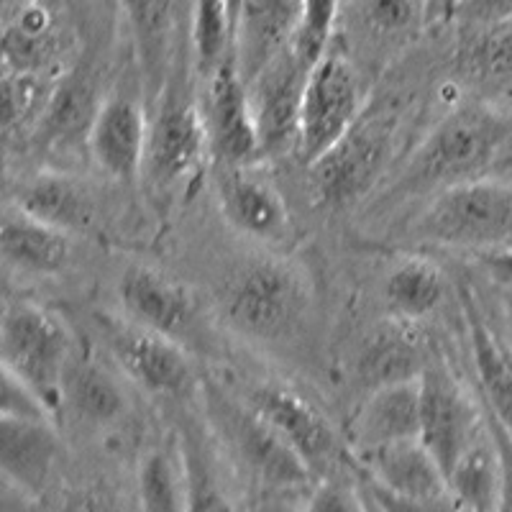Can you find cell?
Here are the masks:
<instances>
[{
  "instance_id": "44dd1931",
  "label": "cell",
  "mask_w": 512,
  "mask_h": 512,
  "mask_svg": "<svg viewBox=\"0 0 512 512\" xmlns=\"http://www.w3.org/2000/svg\"><path fill=\"white\" fill-rule=\"evenodd\" d=\"M100 103L103 98H98V88L85 72L64 75L54 82L47 111L36 128V146L57 159H67L77 149L88 152V136Z\"/></svg>"
},
{
  "instance_id": "f546056e",
  "label": "cell",
  "mask_w": 512,
  "mask_h": 512,
  "mask_svg": "<svg viewBox=\"0 0 512 512\" xmlns=\"http://www.w3.org/2000/svg\"><path fill=\"white\" fill-rule=\"evenodd\" d=\"M448 492L466 512H497L502 492L500 451L489 425L482 436L466 448L448 474Z\"/></svg>"
},
{
  "instance_id": "7402d4cb",
  "label": "cell",
  "mask_w": 512,
  "mask_h": 512,
  "mask_svg": "<svg viewBox=\"0 0 512 512\" xmlns=\"http://www.w3.org/2000/svg\"><path fill=\"white\" fill-rule=\"evenodd\" d=\"M361 479L405 497L448 495V479L420 438L354 456Z\"/></svg>"
},
{
  "instance_id": "ee69618b",
  "label": "cell",
  "mask_w": 512,
  "mask_h": 512,
  "mask_svg": "<svg viewBox=\"0 0 512 512\" xmlns=\"http://www.w3.org/2000/svg\"><path fill=\"white\" fill-rule=\"evenodd\" d=\"M507 344H510V349H512V305H510V310H507Z\"/></svg>"
},
{
  "instance_id": "60d3db41",
  "label": "cell",
  "mask_w": 512,
  "mask_h": 512,
  "mask_svg": "<svg viewBox=\"0 0 512 512\" xmlns=\"http://www.w3.org/2000/svg\"><path fill=\"white\" fill-rule=\"evenodd\" d=\"M487 425L492 431V438L500 451V464H502V492H500V510L497 512H512V436L497 423L492 415H487Z\"/></svg>"
},
{
  "instance_id": "4dcf8cb0",
  "label": "cell",
  "mask_w": 512,
  "mask_h": 512,
  "mask_svg": "<svg viewBox=\"0 0 512 512\" xmlns=\"http://www.w3.org/2000/svg\"><path fill=\"white\" fill-rule=\"evenodd\" d=\"M57 57V36L49 11L39 3H29L18 11L3 34V70L47 75Z\"/></svg>"
},
{
  "instance_id": "2e32d148",
  "label": "cell",
  "mask_w": 512,
  "mask_h": 512,
  "mask_svg": "<svg viewBox=\"0 0 512 512\" xmlns=\"http://www.w3.org/2000/svg\"><path fill=\"white\" fill-rule=\"evenodd\" d=\"M152 113L139 98L113 93L103 98L88 136V157L116 182L141 180Z\"/></svg>"
},
{
  "instance_id": "ba28073f",
  "label": "cell",
  "mask_w": 512,
  "mask_h": 512,
  "mask_svg": "<svg viewBox=\"0 0 512 512\" xmlns=\"http://www.w3.org/2000/svg\"><path fill=\"white\" fill-rule=\"evenodd\" d=\"M95 326L113 367L146 395L187 400L203 387L192 367L190 351L172 338L159 336L126 315H98Z\"/></svg>"
},
{
  "instance_id": "4fadbf2b",
  "label": "cell",
  "mask_w": 512,
  "mask_h": 512,
  "mask_svg": "<svg viewBox=\"0 0 512 512\" xmlns=\"http://www.w3.org/2000/svg\"><path fill=\"white\" fill-rule=\"evenodd\" d=\"M118 300L128 320L172 338L187 351L203 344L200 338L205 333V323L198 297L175 277L154 267L134 264L118 280Z\"/></svg>"
},
{
  "instance_id": "ab89813d",
  "label": "cell",
  "mask_w": 512,
  "mask_h": 512,
  "mask_svg": "<svg viewBox=\"0 0 512 512\" xmlns=\"http://www.w3.org/2000/svg\"><path fill=\"white\" fill-rule=\"evenodd\" d=\"M456 16L472 29L512 21V0H456Z\"/></svg>"
},
{
  "instance_id": "f6af8a7d",
  "label": "cell",
  "mask_w": 512,
  "mask_h": 512,
  "mask_svg": "<svg viewBox=\"0 0 512 512\" xmlns=\"http://www.w3.org/2000/svg\"><path fill=\"white\" fill-rule=\"evenodd\" d=\"M228 6H231L233 21H236V13H239V8H241V0H228Z\"/></svg>"
},
{
  "instance_id": "277c9868",
  "label": "cell",
  "mask_w": 512,
  "mask_h": 512,
  "mask_svg": "<svg viewBox=\"0 0 512 512\" xmlns=\"http://www.w3.org/2000/svg\"><path fill=\"white\" fill-rule=\"evenodd\" d=\"M200 395L213 438L251 479L277 492H297L313 484L315 474L308 464L244 397L216 379L203 382Z\"/></svg>"
},
{
  "instance_id": "30bf717a",
  "label": "cell",
  "mask_w": 512,
  "mask_h": 512,
  "mask_svg": "<svg viewBox=\"0 0 512 512\" xmlns=\"http://www.w3.org/2000/svg\"><path fill=\"white\" fill-rule=\"evenodd\" d=\"M241 397L295 448L315 477H338V469L354 461L331 420L290 384L259 382Z\"/></svg>"
},
{
  "instance_id": "52a82bcc",
  "label": "cell",
  "mask_w": 512,
  "mask_h": 512,
  "mask_svg": "<svg viewBox=\"0 0 512 512\" xmlns=\"http://www.w3.org/2000/svg\"><path fill=\"white\" fill-rule=\"evenodd\" d=\"M395 139L397 113L387 105H367L354 126L310 164V182L318 203L338 210L367 198L390 164Z\"/></svg>"
},
{
  "instance_id": "5b68a950",
  "label": "cell",
  "mask_w": 512,
  "mask_h": 512,
  "mask_svg": "<svg viewBox=\"0 0 512 512\" xmlns=\"http://www.w3.org/2000/svg\"><path fill=\"white\" fill-rule=\"evenodd\" d=\"M72 356L70 328L54 310L26 297L6 300L0 320L3 372H11L31 387L54 420L64 408V374Z\"/></svg>"
},
{
  "instance_id": "d6a6232c",
  "label": "cell",
  "mask_w": 512,
  "mask_h": 512,
  "mask_svg": "<svg viewBox=\"0 0 512 512\" xmlns=\"http://www.w3.org/2000/svg\"><path fill=\"white\" fill-rule=\"evenodd\" d=\"M190 39L192 67L200 80H208L236 57V21L228 0H195Z\"/></svg>"
},
{
  "instance_id": "b9f144b4",
  "label": "cell",
  "mask_w": 512,
  "mask_h": 512,
  "mask_svg": "<svg viewBox=\"0 0 512 512\" xmlns=\"http://www.w3.org/2000/svg\"><path fill=\"white\" fill-rule=\"evenodd\" d=\"M64 512H113V505L108 497L98 495L95 489H85V492H80V495L67 502Z\"/></svg>"
},
{
  "instance_id": "3957f363",
  "label": "cell",
  "mask_w": 512,
  "mask_h": 512,
  "mask_svg": "<svg viewBox=\"0 0 512 512\" xmlns=\"http://www.w3.org/2000/svg\"><path fill=\"white\" fill-rule=\"evenodd\" d=\"M208 164H213V157L203 108L180 72H175L152 105L141 185L159 203H169L177 195H187Z\"/></svg>"
},
{
  "instance_id": "bcb514c9",
  "label": "cell",
  "mask_w": 512,
  "mask_h": 512,
  "mask_svg": "<svg viewBox=\"0 0 512 512\" xmlns=\"http://www.w3.org/2000/svg\"><path fill=\"white\" fill-rule=\"evenodd\" d=\"M364 495H367V492H364ZM367 500H369V497H367ZM369 507H372V512H379V510H377V507H374V505H372V500H369Z\"/></svg>"
},
{
  "instance_id": "cb8c5ba5",
  "label": "cell",
  "mask_w": 512,
  "mask_h": 512,
  "mask_svg": "<svg viewBox=\"0 0 512 512\" xmlns=\"http://www.w3.org/2000/svg\"><path fill=\"white\" fill-rule=\"evenodd\" d=\"M123 374L90 354L72 356L64 374V408L77 423L90 428H108L128 410V392Z\"/></svg>"
},
{
  "instance_id": "836d02e7",
  "label": "cell",
  "mask_w": 512,
  "mask_h": 512,
  "mask_svg": "<svg viewBox=\"0 0 512 512\" xmlns=\"http://www.w3.org/2000/svg\"><path fill=\"white\" fill-rule=\"evenodd\" d=\"M187 477V512H236L216 459L198 425H187L180 438Z\"/></svg>"
},
{
  "instance_id": "e575fe53",
  "label": "cell",
  "mask_w": 512,
  "mask_h": 512,
  "mask_svg": "<svg viewBox=\"0 0 512 512\" xmlns=\"http://www.w3.org/2000/svg\"><path fill=\"white\" fill-rule=\"evenodd\" d=\"M52 90L54 82L47 75L3 70V134L8 146L34 139Z\"/></svg>"
},
{
  "instance_id": "7a4b0ae2",
  "label": "cell",
  "mask_w": 512,
  "mask_h": 512,
  "mask_svg": "<svg viewBox=\"0 0 512 512\" xmlns=\"http://www.w3.org/2000/svg\"><path fill=\"white\" fill-rule=\"evenodd\" d=\"M512 131V121L487 103H466L436 123L405 162L384 203L428 198L451 185L482 177Z\"/></svg>"
},
{
  "instance_id": "9a60e30c",
  "label": "cell",
  "mask_w": 512,
  "mask_h": 512,
  "mask_svg": "<svg viewBox=\"0 0 512 512\" xmlns=\"http://www.w3.org/2000/svg\"><path fill=\"white\" fill-rule=\"evenodd\" d=\"M313 67L290 44L249 82L251 108L267 159L297 149L305 85Z\"/></svg>"
},
{
  "instance_id": "4316f807",
  "label": "cell",
  "mask_w": 512,
  "mask_h": 512,
  "mask_svg": "<svg viewBox=\"0 0 512 512\" xmlns=\"http://www.w3.org/2000/svg\"><path fill=\"white\" fill-rule=\"evenodd\" d=\"M141 62L149 103H157L169 80V49L175 34V0H121Z\"/></svg>"
},
{
  "instance_id": "e0dca14e",
  "label": "cell",
  "mask_w": 512,
  "mask_h": 512,
  "mask_svg": "<svg viewBox=\"0 0 512 512\" xmlns=\"http://www.w3.org/2000/svg\"><path fill=\"white\" fill-rule=\"evenodd\" d=\"M59 454L57 420L0 418V469L24 497L39 500L47 492Z\"/></svg>"
},
{
  "instance_id": "7bdbcfd3",
  "label": "cell",
  "mask_w": 512,
  "mask_h": 512,
  "mask_svg": "<svg viewBox=\"0 0 512 512\" xmlns=\"http://www.w3.org/2000/svg\"><path fill=\"white\" fill-rule=\"evenodd\" d=\"M487 269L502 280H512V249L502 251H489V254H479Z\"/></svg>"
},
{
  "instance_id": "484cf974",
  "label": "cell",
  "mask_w": 512,
  "mask_h": 512,
  "mask_svg": "<svg viewBox=\"0 0 512 512\" xmlns=\"http://www.w3.org/2000/svg\"><path fill=\"white\" fill-rule=\"evenodd\" d=\"M461 305H464L466 328H469L474 369H477L489 415L512 436V349L489 328L482 310L474 303L472 292H461Z\"/></svg>"
},
{
  "instance_id": "83f0119b",
  "label": "cell",
  "mask_w": 512,
  "mask_h": 512,
  "mask_svg": "<svg viewBox=\"0 0 512 512\" xmlns=\"http://www.w3.org/2000/svg\"><path fill=\"white\" fill-rule=\"evenodd\" d=\"M446 274L428 256H405L387 272L382 287L387 313L395 320L423 323L443 305Z\"/></svg>"
},
{
  "instance_id": "74e56055",
  "label": "cell",
  "mask_w": 512,
  "mask_h": 512,
  "mask_svg": "<svg viewBox=\"0 0 512 512\" xmlns=\"http://www.w3.org/2000/svg\"><path fill=\"white\" fill-rule=\"evenodd\" d=\"M359 484L379 512H466L454 500L451 492L438 497H405L395 495V492H387V489L377 487V484L367 482V479H361Z\"/></svg>"
},
{
  "instance_id": "8fae6325",
  "label": "cell",
  "mask_w": 512,
  "mask_h": 512,
  "mask_svg": "<svg viewBox=\"0 0 512 512\" xmlns=\"http://www.w3.org/2000/svg\"><path fill=\"white\" fill-rule=\"evenodd\" d=\"M484 428L487 415L446 361L436 356L420 374V441L436 456L446 479Z\"/></svg>"
},
{
  "instance_id": "d590c367",
  "label": "cell",
  "mask_w": 512,
  "mask_h": 512,
  "mask_svg": "<svg viewBox=\"0 0 512 512\" xmlns=\"http://www.w3.org/2000/svg\"><path fill=\"white\" fill-rule=\"evenodd\" d=\"M472 31L474 36L461 49L464 75L495 93L512 90V21Z\"/></svg>"
},
{
  "instance_id": "7c38bea8",
  "label": "cell",
  "mask_w": 512,
  "mask_h": 512,
  "mask_svg": "<svg viewBox=\"0 0 512 512\" xmlns=\"http://www.w3.org/2000/svg\"><path fill=\"white\" fill-rule=\"evenodd\" d=\"M200 108H203L213 167H246V164H262L267 159L251 108L249 85L241 75L236 57L228 59L221 70L203 80Z\"/></svg>"
},
{
  "instance_id": "8992f818",
  "label": "cell",
  "mask_w": 512,
  "mask_h": 512,
  "mask_svg": "<svg viewBox=\"0 0 512 512\" xmlns=\"http://www.w3.org/2000/svg\"><path fill=\"white\" fill-rule=\"evenodd\" d=\"M413 233L443 249L477 254L512 249V190L484 177L446 187L420 210Z\"/></svg>"
},
{
  "instance_id": "1f68e13d",
  "label": "cell",
  "mask_w": 512,
  "mask_h": 512,
  "mask_svg": "<svg viewBox=\"0 0 512 512\" xmlns=\"http://www.w3.org/2000/svg\"><path fill=\"white\" fill-rule=\"evenodd\" d=\"M136 487L141 512H187V477L180 441L146 451Z\"/></svg>"
},
{
  "instance_id": "6da1fadb",
  "label": "cell",
  "mask_w": 512,
  "mask_h": 512,
  "mask_svg": "<svg viewBox=\"0 0 512 512\" xmlns=\"http://www.w3.org/2000/svg\"><path fill=\"white\" fill-rule=\"evenodd\" d=\"M218 305L223 323L246 341L287 346L300 341L313 320V282L280 251H264L228 277Z\"/></svg>"
},
{
  "instance_id": "8d00e7d4",
  "label": "cell",
  "mask_w": 512,
  "mask_h": 512,
  "mask_svg": "<svg viewBox=\"0 0 512 512\" xmlns=\"http://www.w3.org/2000/svg\"><path fill=\"white\" fill-rule=\"evenodd\" d=\"M305 512H372V507L361 484H349L341 477H326L310 489Z\"/></svg>"
},
{
  "instance_id": "9c48e42d",
  "label": "cell",
  "mask_w": 512,
  "mask_h": 512,
  "mask_svg": "<svg viewBox=\"0 0 512 512\" xmlns=\"http://www.w3.org/2000/svg\"><path fill=\"white\" fill-rule=\"evenodd\" d=\"M364 108H367L364 77L349 52L331 41L326 54L310 70L305 85L297 157L310 167L354 126Z\"/></svg>"
},
{
  "instance_id": "ffe728a7",
  "label": "cell",
  "mask_w": 512,
  "mask_h": 512,
  "mask_svg": "<svg viewBox=\"0 0 512 512\" xmlns=\"http://www.w3.org/2000/svg\"><path fill=\"white\" fill-rule=\"evenodd\" d=\"M305 0H241L236 13V64L246 85L272 62L303 24Z\"/></svg>"
},
{
  "instance_id": "5bb4252c",
  "label": "cell",
  "mask_w": 512,
  "mask_h": 512,
  "mask_svg": "<svg viewBox=\"0 0 512 512\" xmlns=\"http://www.w3.org/2000/svg\"><path fill=\"white\" fill-rule=\"evenodd\" d=\"M216 203L233 231L262 246L282 251L292 236V218L282 192L259 164L216 167Z\"/></svg>"
},
{
  "instance_id": "f35d334b",
  "label": "cell",
  "mask_w": 512,
  "mask_h": 512,
  "mask_svg": "<svg viewBox=\"0 0 512 512\" xmlns=\"http://www.w3.org/2000/svg\"><path fill=\"white\" fill-rule=\"evenodd\" d=\"M0 418H47L54 420L47 405L39 400L31 387H26L11 372H3V392H0Z\"/></svg>"
},
{
  "instance_id": "f1b7e54d",
  "label": "cell",
  "mask_w": 512,
  "mask_h": 512,
  "mask_svg": "<svg viewBox=\"0 0 512 512\" xmlns=\"http://www.w3.org/2000/svg\"><path fill=\"white\" fill-rule=\"evenodd\" d=\"M425 0H346V21L361 47L390 54L420 31Z\"/></svg>"
},
{
  "instance_id": "603a6c76",
  "label": "cell",
  "mask_w": 512,
  "mask_h": 512,
  "mask_svg": "<svg viewBox=\"0 0 512 512\" xmlns=\"http://www.w3.org/2000/svg\"><path fill=\"white\" fill-rule=\"evenodd\" d=\"M0 246L6 267L31 277H57L72 262V233L29 216L13 203L3 213Z\"/></svg>"
},
{
  "instance_id": "d4e9b609",
  "label": "cell",
  "mask_w": 512,
  "mask_h": 512,
  "mask_svg": "<svg viewBox=\"0 0 512 512\" xmlns=\"http://www.w3.org/2000/svg\"><path fill=\"white\" fill-rule=\"evenodd\" d=\"M436 359L431 344L420 333V323L390 318V326L379 328L359 356V377L369 390L382 384L418 379Z\"/></svg>"
},
{
  "instance_id": "d6986e66",
  "label": "cell",
  "mask_w": 512,
  "mask_h": 512,
  "mask_svg": "<svg viewBox=\"0 0 512 512\" xmlns=\"http://www.w3.org/2000/svg\"><path fill=\"white\" fill-rule=\"evenodd\" d=\"M11 203L72 236L90 233L98 226V200L93 187L64 169H44L21 180L13 190Z\"/></svg>"
},
{
  "instance_id": "ac0fdd59",
  "label": "cell",
  "mask_w": 512,
  "mask_h": 512,
  "mask_svg": "<svg viewBox=\"0 0 512 512\" xmlns=\"http://www.w3.org/2000/svg\"><path fill=\"white\" fill-rule=\"evenodd\" d=\"M413 438H420V377L369 390L349 420L346 443L359 456Z\"/></svg>"
}]
</instances>
